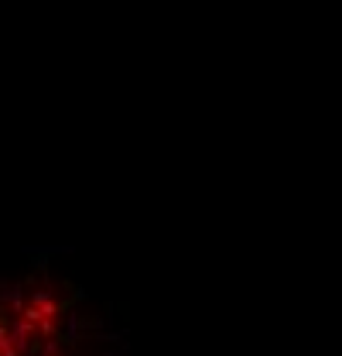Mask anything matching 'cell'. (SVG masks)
I'll return each mask as SVG.
<instances>
[{"mask_svg": "<svg viewBox=\"0 0 342 356\" xmlns=\"http://www.w3.org/2000/svg\"><path fill=\"white\" fill-rule=\"evenodd\" d=\"M55 315L31 288H0V356H51Z\"/></svg>", "mask_w": 342, "mask_h": 356, "instance_id": "obj_1", "label": "cell"}]
</instances>
